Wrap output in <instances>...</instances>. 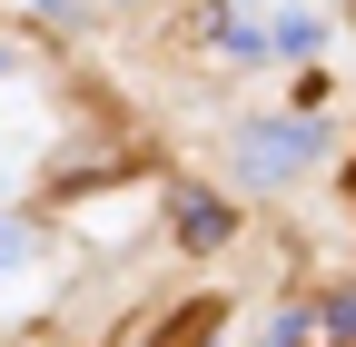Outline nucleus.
<instances>
[{"label":"nucleus","instance_id":"obj_1","mask_svg":"<svg viewBox=\"0 0 356 347\" xmlns=\"http://www.w3.org/2000/svg\"><path fill=\"white\" fill-rule=\"evenodd\" d=\"M327 149V129L317 119H267V129H248V149H238V179H257V189H277V179H297L307 159Z\"/></svg>","mask_w":356,"mask_h":347},{"label":"nucleus","instance_id":"obj_4","mask_svg":"<svg viewBox=\"0 0 356 347\" xmlns=\"http://www.w3.org/2000/svg\"><path fill=\"white\" fill-rule=\"evenodd\" d=\"M0 268H20V229H0Z\"/></svg>","mask_w":356,"mask_h":347},{"label":"nucleus","instance_id":"obj_2","mask_svg":"<svg viewBox=\"0 0 356 347\" xmlns=\"http://www.w3.org/2000/svg\"><path fill=\"white\" fill-rule=\"evenodd\" d=\"M178 229H188V248H218L228 238V208H218L208 189H178Z\"/></svg>","mask_w":356,"mask_h":347},{"label":"nucleus","instance_id":"obj_3","mask_svg":"<svg viewBox=\"0 0 356 347\" xmlns=\"http://www.w3.org/2000/svg\"><path fill=\"white\" fill-rule=\"evenodd\" d=\"M327 327H337V337H356V298H327Z\"/></svg>","mask_w":356,"mask_h":347},{"label":"nucleus","instance_id":"obj_5","mask_svg":"<svg viewBox=\"0 0 356 347\" xmlns=\"http://www.w3.org/2000/svg\"><path fill=\"white\" fill-rule=\"evenodd\" d=\"M0 70H10V50H0Z\"/></svg>","mask_w":356,"mask_h":347}]
</instances>
